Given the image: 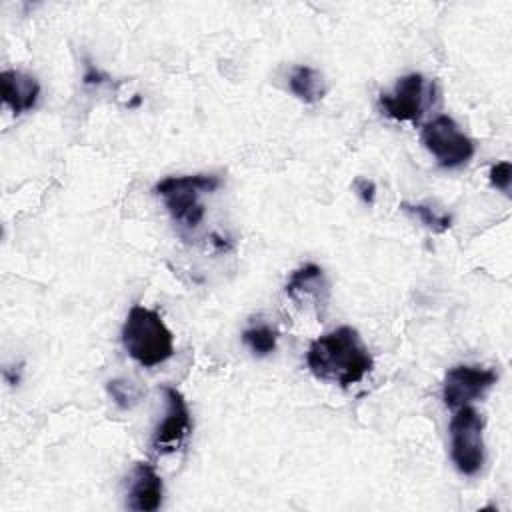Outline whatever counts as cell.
Segmentation results:
<instances>
[{
    "label": "cell",
    "mask_w": 512,
    "mask_h": 512,
    "mask_svg": "<svg viewBox=\"0 0 512 512\" xmlns=\"http://www.w3.org/2000/svg\"><path fill=\"white\" fill-rule=\"evenodd\" d=\"M306 364L318 380L348 388L370 374L374 360L356 328L338 326L310 342Z\"/></svg>",
    "instance_id": "6da1fadb"
},
{
    "label": "cell",
    "mask_w": 512,
    "mask_h": 512,
    "mask_svg": "<svg viewBox=\"0 0 512 512\" xmlns=\"http://www.w3.org/2000/svg\"><path fill=\"white\" fill-rule=\"evenodd\" d=\"M122 344L140 366L152 368L174 354V336L162 316L146 306L134 304L122 326Z\"/></svg>",
    "instance_id": "7a4b0ae2"
},
{
    "label": "cell",
    "mask_w": 512,
    "mask_h": 512,
    "mask_svg": "<svg viewBox=\"0 0 512 512\" xmlns=\"http://www.w3.org/2000/svg\"><path fill=\"white\" fill-rule=\"evenodd\" d=\"M220 186V178L212 174H190V176H166L156 186L154 192L164 200L170 216L194 228L204 218V206L200 196L204 192H212Z\"/></svg>",
    "instance_id": "3957f363"
},
{
    "label": "cell",
    "mask_w": 512,
    "mask_h": 512,
    "mask_svg": "<svg viewBox=\"0 0 512 512\" xmlns=\"http://www.w3.org/2000/svg\"><path fill=\"white\" fill-rule=\"evenodd\" d=\"M484 420L476 408L462 406L450 420V458L464 476H474L484 464Z\"/></svg>",
    "instance_id": "277c9868"
},
{
    "label": "cell",
    "mask_w": 512,
    "mask_h": 512,
    "mask_svg": "<svg viewBox=\"0 0 512 512\" xmlns=\"http://www.w3.org/2000/svg\"><path fill=\"white\" fill-rule=\"evenodd\" d=\"M420 138L442 168H458L474 156L472 140L446 114L424 124Z\"/></svg>",
    "instance_id": "5b68a950"
},
{
    "label": "cell",
    "mask_w": 512,
    "mask_h": 512,
    "mask_svg": "<svg viewBox=\"0 0 512 512\" xmlns=\"http://www.w3.org/2000/svg\"><path fill=\"white\" fill-rule=\"evenodd\" d=\"M498 380L492 368L458 364L452 366L442 380V400L450 410L468 406L470 402L482 398Z\"/></svg>",
    "instance_id": "8992f818"
},
{
    "label": "cell",
    "mask_w": 512,
    "mask_h": 512,
    "mask_svg": "<svg viewBox=\"0 0 512 512\" xmlns=\"http://www.w3.org/2000/svg\"><path fill=\"white\" fill-rule=\"evenodd\" d=\"M428 102H430V96L426 88V78L416 72L402 76L394 84L392 92H386V94L382 92L378 98V104L386 116L398 122H412V124L420 120Z\"/></svg>",
    "instance_id": "52a82bcc"
},
{
    "label": "cell",
    "mask_w": 512,
    "mask_h": 512,
    "mask_svg": "<svg viewBox=\"0 0 512 512\" xmlns=\"http://www.w3.org/2000/svg\"><path fill=\"white\" fill-rule=\"evenodd\" d=\"M166 412L162 422L156 426L152 436V448L158 454H172L176 452L192 432V420L188 404L180 390L174 386H162Z\"/></svg>",
    "instance_id": "ba28073f"
},
{
    "label": "cell",
    "mask_w": 512,
    "mask_h": 512,
    "mask_svg": "<svg viewBox=\"0 0 512 512\" xmlns=\"http://www.w3.org/2000/svg\"><path fill=\"white\" fill-rule=\"evenodd\" d=\"M164 484L156 468L148 462H138L132 472L126 506L138 512H154L162 506Z\"/></svg>",
    "instance_id": "9c48e42d"
},
{
    "label": "cell",
    "mask_w": 512,
    "mask_h": 512,
    "mask_svg": "<svg viewBox=\"0 0 512 512\" xmlns=\"http://www.w3.org/2000/svg\"><path fill=\"white\" fill-rule=\"evenodd\" d=\"M2 102L14 112L24 114L32 110L40 96V84L34 76L20 70H4L0 74Z\"/></svg>",
    "instance_id": "30bf717a"
},
{
    "label": "cell",
    "mask_w": 512,
    "mask_h": 512,
    "mask_svg": "<svg viewBox=\"0 0 512 512\" xmlns=\"http://www.w3.org/2000/svg\"><path fill=\"white\" fill-rule=\"evenodd\" d=\"M328 288L324 270L318 264H304L296 268L286 282V294L292 300L300 302L302 298H314L318 306L328 302Z\"/></svg>",
    "instance_id": "8fae6325"
},
{
    "label": "cell",
    "mask_w": 512,
    "mask_h": 512,
    "mask_svg": "<svg viewBox=\"0 0 512 512\" xmlns=\"http://www.w3.org/2000/svg\"><path fill=\"white\" fill-rule=\"evenodd\" d=\"M288 88L298 100H302L306 104H314V102L322 100L326 94L324 76L320 74V70H316L312 66H296L290 72Z\"/></svg>",
    "instance_id": "7c38bea8"
},
{
    "label": "cell",
    "mask_w": 512,
    "mask_h": 512,
    "mask_svg": "<svg viewBox=\"0 0 512 512\" xmlns=\"http://www.w3.org/2000/svg\"><path fill=\"white\" fill-rule=\"evenodd\" d=\"M242 342L252 350L254 356H268L276 350L278 332L268 324H258L242 332Z\"/></svg>",
    "instance_id": "4fadbf2b"
},
{
    "label": "cell",
    "mask_w": 512,
    "mask_h": 512,
    "mask_svg": "<svg viewBox=\"0 0 512 512\" xmlns=\"http://www.w3.org/2000/svg\"><path fill=\"white\" fill-rule=\"evenodd\" d=\"M106 388H108V394L112 396V400L116 402V406H120L122 410H128V408L136 406L140 402L142 394H144V390L138 384H134L126 378L110 380L106 384Z\"/></svg>",
    "instance_id": "5bb4252c"
},
{
    "label": "cell",
    "mask_w": 512,
    "mask_h": 512,
    "mask_svg": "<svg viewBox=\"0 0 512 512\" xmlns=\"http://www.w3.org/2000/svg\"><path fill=\"white\" fill-rule=\"evenodd\" d=\"M400 206H402V210L414 214L428 230H432V232H436V234L446 232V230L450 228V224H452V218H450V216L440 214V212H436V210L430 208V206H424V204H408V202H402Z\"/></svg>",
    "instance_id": "9a60e30c"
},
{
    "label": "cell",
    "mask_w": 512,
    "mask_h": 512,
    "mask_svg": "<svg viewBox=\"0 0 512 512\" xmlns=\"http://www.w3.org/2000/svg\"><path fill=\"white\" fill-rule=\"evenodd\" d=\"M490 184L502 192H508L510 188V180H512V166L510 162H496L490 168Z\"/></svg>",
    "instance_id": "2e32d148"
},
{
    "label": "cell",
    "mask_w": 512,
    "mask_h": 512,
    "mask_svg": "<svg viewBox=\"0 0 512 512\" xmlns=\"http://www.w3.org/2000/svg\"><path fill=\"white\" fill-rule=\"evenodd\" d=\"M354 190L358 192V196H360L366 204H374V196H376V186H374V182H370V180H366V178H356Z\"/></svg>",
    "instance_id": "e0dca14e"
},
{
    "label": "cell",
    "mask_w": 512,
    "mask_h": 512,
    "mask_svg": "<svg viewBox=\"0 0 512 512\" xmlns=\"http://www.w3.org/2000/svg\"><path fill=\"white\" fill-rule=\"evenodd\" d=\"M104 80H106V76H104L100 70H96L92 64H88L86 74H84V84L90 86V84H100V82H104Z\"/></svg>",
    "instance_id": "ac0fdd59"
}]
</instances>
